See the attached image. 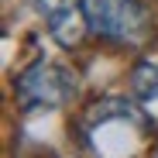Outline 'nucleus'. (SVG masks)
Returning <instances> with one entry per match:
<instances>
[{"mask_svg":"<svg viewBox=\"0 0 158 158\" xmlns=\"http://www.w3.org/2000/svg\"><path fill=\"white\" fill-rule=\"evenodd\" d=\"M76 96V76L55 62H38L17 79V100L28 110H55Z\"/></svg>","mask_w":158,"mask_h":158,"instance_id":"obj_1","label":"nucleus"},{"mask_svg":"<svg viewBox=\"0 0 158 158\" xmlns=\"http://www.w3.org/2000/svg\"><path fill=\"white\" fill-rule=\"evenodd\" d=\"M89 28L117 41H138L148 31V14L134 0H83Z\"/></svg>","mask_w":158,"mask_h":158,"instance_id":"obj_2","label":"nucleus"},{"mask_svg":"<svg viewBox=\"0 0 158 158\" xmlns=\"http://www.w3.org/2000/svg\"><path fill=\"white\" fill-rule=\"evenodd\" d=\"M38 7H41L45 24H48L52 38H55L59 45L72 48V45H79V41H83L86 24H89L86 7H79L76 0H38Z\"/></svg>","mask_w":158,"mask_h":158,"instance_id":"obj_3","label":"nucleus"},{"mask_svg":"<svg viewBox=\"0 0 158 158\" xmlns=\"http://www.w3.org/2000/svg\"><path fill=\"white\" fill-rule=\"evenodd\" d=\"M131 83H134V93L148 103V107H155V103H158V62H144V65H138Z\"/></svg>","mask_w":158,"mask_h":158,"instance_id":"obj_4","label":"nucleus"}]
</instances>
